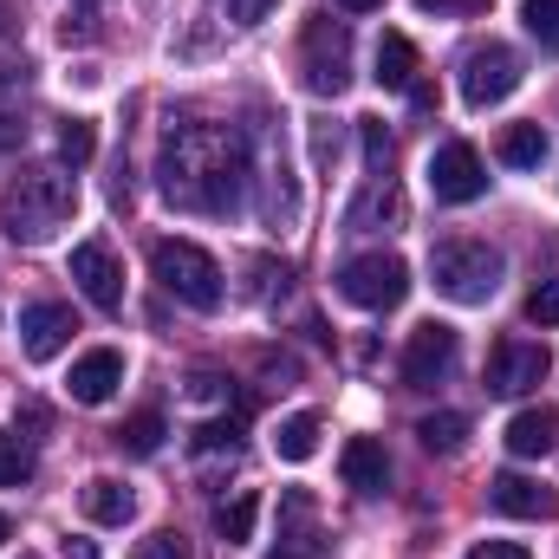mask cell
I'll list each match as a JSON object with an SVG mask.
<instances>
[{
    "label": "cell",
    "mask_w": 559,
    "mask_h": 559,
    "mask_svg": "<svg viewBox=\"0 0 559 559\" xmlns=\"http://www.w3.org/2000/svg\"><path fill=\"white\" fill-rule=\"evenodd\" d=\"M66 267H72L79 293H85L98 312H118V306H124V267H118V254H111L105 241H79Z\"/></svg>",
    "instance_id": "cell-12"
},
{
    "label": "cell",
    "mask_w": 559,
    "mask_h": 559,
    "mask_svg": "<svg viewBox=\"0 0 559 559\" xmlns=\"http://www.w3.org/2000/svg\"><path fill=\"white\" fill-rule=\"evenodd\" d=\"M299 72H306V92L319 98H338L352 85V26L345 20H306V39H299Z\"/></svg>",
    "instance_id": "cell-5"
},
{
    "label": "cell",
    "mask_w": 559,
    "mask_h": 559,
    "mask_svg": "<svg viewBox=\"0 0 559 559\" xmlns=\"http://www.w3.org/2000/svg\"><path fill=\"white\" fill-rule=\"evenodd\" d=\"M79 215V182L59 169V163H26L7 189H0V228L26 248L52 241L66 222Z\"/></svg>",
    "instance_id": "cell-2"
},
{
    "label": "cell",
    "mask_w": 559,
    "mask_h": 559,
    "mask_svg": "<svg viewBox=\"0 0 559 559\" xmlns=\"http://www.w3.org/2000/svg\"><path fill=\"white\" fill-rule=\"evenodd\" d=\"M488 189V163L475 156V143H442L429 156V195L436 202H475Z\"/></svg>",
    "instance_id": "cell-11"
},
{
    "label": "cell",
    "mask_w": 559,
    "mask_h": 559,
    "mask_svg": "<svg viewBox=\"0 0 559 559\" xmlns=\"http://www.w3.org/2000/svg\"><path fill=\"white\" fill-rule=\"evenodd\" d=\"M468 559H534V554H527V547H514V540H481Z\"/></svg>",
    "instance_id": "cell-35"
},
{
    "label": "cell",
    "mask_w": 559,
    "mask_h": 559,
    "mask_svg": "<svg viewBox=\"0 0 559 559\" xmlns=\"http://www.w3.org/2000/svg\"><path fill=\"white\" fill-rule=\"evenodd\" d=\"M495 0H417V13H442V20H462V13H488Z\"/></svg>",
    "instance_id": "cell-34"
},
{
    "label": "cell",
    "mask_w": 559,
    "mask_h": 559,
    "mask_svg": "<svg viewBox=\"0 0 559 559\" xmlns=\"http://www.w3.org/2000/svg\"><path fill=\"white\" fill-rule=\"evenodd\" d=\"M92 150H98V131H92L85 118H66V124H59V156H66L72 169L92 163Z\"/></svg>",
    "instance_id": "cell-29"
},
{
    "label": "cell",
    "mask_w": 559,
    "mask_h": 559,
    "mask_svg": "<svg viewBox=\"0 0 559 559\" xmlns=\"http://www.w3.org/2000/svg\"><path fill=\"white\" fill-rule=\"evenodd\" d=\"M527 319H534V325H559V280H547V286L527 293Z\"/></svg>",
    "instance_id": "cell-32"
},
{
    "label": "cell",
    "mask_w": 559,
    "mask_h": 559,
    "mask_svg": "<svg viewBox=\"0 0 559 559\" xmlns=\"http://www.w3.org/2000/svg\"><path fill=\"white\" fill-rule=\"evenodd\" d=\"M0 540H7V514H0Z\"/></svg>",
    "instance_id": "cell-39"
},
{
    "label": "cell",
    "mask_w": 559,
    "mask_h": 559,
    "mask_svg": "<svg viewBox=\"0 0 559 559\" xmlns=\"http://www.w3.org/2000/svg\"><path fill=\"white\" fill-rule=\"evenodd\" d=\"M358 138H365V169H371V176H391V156H397L391 131H384L378 118H365V124H358Z\"/></svg>",
    "instance_id": "cell-28"
},
{
    "label": "cell",
    "mask_w": 559,
    "mask_h": 559,
    "mask_svg": "<svg viewBox=\"0 0 559 559\" xmlns=\"http://www.w3.org/2000/svg\"><path fill=\"white\" fill-rule=\"evenodd\" d=\"M254 521H261V495H254V488H241L235 501H222V508H215V534H222V547L254 540Z\"/></svg>",
    "instance_id": "cell-21"
},
{
    "label": "cell",
    "mask_w": 559,
    "mask_h": 559,
    "mask_svg": "<svg viewBox=\"0 0 559 559\" xmlns=\"http://www.w3.org/2000/svg\"><path fill=\"white\" fill-rule=\"evenodd\" d=\"M495 156H501L508 169H540V163H547V131H540V124H508L501 143H495Z\"/></svg>",
    "instance_id": "cell-22"
},
{
    "label": "cell",
    "mask_w": 559,
    "mask_h": 559,
    "mask_svg": "<svg viewBox=\"0 0 559 559\" xmlns=\"http://www.w3.org/2000/svg\"><path fill=\"white\" fill-rule=\"evenodd\" d=\"M13 143H26V124L13 111H0V150H13Z\"/></svg>",
    "instance_id": "cell-36"
},
{
    "label": "cell",
    "mask_w": 559,
    "mask_h": 559,
    "mask_svg": "<svg viewBox=\"0 0 559 559\" xmlns=\"http://www.w3.org/2000/svg\"><path fill=\"white\" fill-rule=\"evenodd\" d=\"M131 559H189V540L176 534V527H156V534H143L138 554Z\"/></svg>",
    "instance_id": "cell-30"
},
{
    "label": "cell",
    "mask_w": 559,
    "mask_h": 559,
    "mask_svg": "<svg viewBox=\"0 0 559 559\" xmlns=\"http://www.w3.org/2000/svg\"><path fill=\"white\" fill-rule=\"evenodd\" d=\"M72 332H79V312H72L66 299H33V306H20V352H26L33 365L59 358V352L72 345Z\"/></svg>",
    "instance_id": "cell-10"
},
{
    "label": "cell",
    "mask_w": 559,
    "mask_h": 559,
    "mask_svg": "<svg viewBox=\"0 0 559 559\" xmlns=\"http://www.w3.org/2000/svg\"><path fill=\"white\" fill-rule=\"evenodd\" d=\"M345 228H352V235H365V228H404V195H397V182L378 176V182L345 209Z\"/></svg>",
    "instance_id": "cell-19"
},
{
    "label": "cell",
    "mask_w": 559,
    "mask_h": 559,
    "mask_svg": "<svg viewBox=\"0 0 559 559\" xmlns=\"http://www.w3.org/2000/svg\"><path fill=\"white\" fill-rule=\"evenodd\" d=\"M338 468H345V488L352 495H384V481H391V455H384L378 436H352L345 455H338Z\"/></svg>",
    "instance_id": "cell-16"
},
{
    "label": "cell",
    "mask_w": 559,
    "mask_h": 559,
    "mask_svg": "<svg viewBox=\"0 0 559 559\" xmlns=\"http://www.w3.org/2000/svg\"><path fill=\"white\" fill-rule=\"evenodd\" d=\"M274 449H280V462H312V455H319V417H312V411L280 417Z\"/></svg>",
    "instance_id": "cell-23"
},
{
    "label": "cell",
    "mask_w": 559,
    "mask_h": 559,
    "mask_svg": "<svg viewBox=\"0 0 559 559\" xmlns=\"http://www.w3.org/2000/svg\"><path fill=\"white\" fill-rule=\"evenodd\" d=\"M547 371H554V352H547V345H534V338H501V345L488 352V397H527V391L547 384Z\"/></svg>",
    "instance_id": "cell-8"
},
{
    "label": "cell",
    "mask_w": 559,
    "mask_h": 559,
    "mask_svg": "<svg viewBox=\"0 0 559 559\" xmlns=\"http://www.w3.org/2000/svg\"><path fill=\"white\" fill-rule=\"evenodd\" d=\"M338 7H352V13H371V7H378V0H338Z\"/></svg>",
    "instance_id": "cell-37"
},
{
    "label": "cell",
    "mask_w": 559,
    "mask_h": 559,
    "mask_svg": "<svg viewBox=\"0 0 559 559\" xmlns=\"http://www.w3.org/2000/svg\"><path fill=\"white\" fill-rule=\"evenodd\" d=\"M118 449H131V455H156V449H163V417H156V411L124 417V429H118Z\"/></svg>",
    "instance_id": "cell-27"
},
{
    "label": "cell",
    "mask_w": 559,
    "mask_h": 559,
    "mask_svg": "<svg viewBox=\"0 0 559 559\" xmlns=\"http://www.w3.org/2000/svg\"><path fill=\"white\" fill-rule=\"evenodd\" d=\"M222 7H228V20H235V26H261L280 0H222Z\"/></svg>",
    "instance_id": "cell-33"
},
{
    "label": "cell",
    "mask_w": 559,
    "mask_h": 559,
    "mask_svg": "<svg viewBox=\"0 0 559 559\" xmlns=\"http://www.w3.org/2000/svg\"><path fill=\"white\" fill-rule=\"evenodd\" d=\"M156 189L189 215H235L248 202V143L215 124H176L156 156Z\"/></svg>",
    "instance_id": "cell-1"
},
{
    "label": "cell",
    "mask_w": 559,
    "mask_h": 559,
    "mask_svg": "<svg viewBox=\"0 0 559 559\" xmlns=\"http://www.w3.org/2000/svg\"><path fill=\"white\" fill-rule=\"evenodd\" d=\"M286 521H280V540L267 559H319L325 547H332V534L319 527V514H312V495L306 488H286Z\"/></svg>",
    "instance_id": "cell-13"
},
{
    "label": "cell",
    "mask_w": 559,
    "mask_h": 559,
    "mask_svg": "<svg viewBox=\"0 0 559 559\" xmlns=\"http://www.w3.org/2000/svg\"><path fill=\"white\" fill-rule=\"evenodd\" d=\"M554 449H559V411L554 404H534V411H521V417L508 423V455L540 462V455H554Z\"/></svg>",
    "instance_id": "cell-18"
},
{
    "label": "cell",
    "mask_w": 559,
    "mask_h": 559,
    "mask_svg": "<svg viewBox=\"0 0 559 559\" xmlns=\"http://www.w3.org/2000/svg\"><path fill=\"white\" fill-rule=\"evenodd\" d=\"M338 293L352 299V306H365V312H391V306H404V293H411V267L397 261V254H352L345 267H338Z\"/></svg>",
    "instance_id": "cell-7"
},
{
    "label": "cell",
    "mask_w": 559,
    "mask_h": 559,
    "mask_svg": "<svg viewBox=\"0 0 559 559\" xmlns=\"http://www.w3.org/2000/svg\"><path fill=\"white\" fill-rule=\"evenodd\" d=\"M26 481H33V449L13 429H0V488H26Z\"/></svg>",
    "instance_id": "cell-26"
},
{
    "label": "cell",
    "mask_w": 559,
    "mask_h": 559,
    "mask_svg": "<svg viewBox=\"0 0 559 559\" xmlns=\"http://www.w3.org/2000/svg\"><path fill=\"white\" fill-rule=\"evenodd\" d=\"M521 79H527V66H521V52H514L508 39L468 46V59H462V98H468V111H488V105L514 98Z\"/></svg>",
    "instance_id": "cell-6"
},
{
    "label": "cell",
    "mask_w": 559,
    "mask_h": 559,
    "mask_svg": "<svg viewBox=\"0 0 559 559\" xmlns=\"http://www.w3.org/2000/svg\"><path fill=\"white\" fill-rule=\"evenodd\" d=\"M118 384H124V352H111V345L85 352V358L72 365V378H66L72 404H111V397H118Z\"/></svg>",
    "instance_id": "cell-15"
},
{
    "label": "cell",
    "mask_w": 559,
    "mask_h": 559,
    "mask_svg": "<svg viewBox=\"0 0 559 559\" xmlns=\"http://www.w3.org/2000/svg\"><path fill=\"white\" fill-rule=\"evenodd\" d=\"M455 352H462L455 325H442V319L417 325L411 345H404V384H411V391H436V384L455 371Z\"/></svg>",
    "instance_id": "cell-9"
},
{
    "label": "cell",
    "mask_w": 559,
    "mask_h": 559,
    "mask_svg": "<svg viewBox=\"0 0 559 559\" xmlns=\"http://www.w3.org/2000/svg\"><path fill=\"white\" fill-rule=\"evenodd\" d=\"M378 85L384 92H411L417 85V46L404 33H384L378 39Z\"/></svg>",
    "instance_id": "cell-20"
},
{
    "label": "cell",
    "mask_w": 559,
    "mask_h": 559,
    "mask_svg": "<svg viewBox=\"0 0 559 559\" xmlns=\"http://www.w3.org/2000/svg\"><path fill=\"white\" fill-rule=\"evenodd\" d=\"M79 508H85L92 527H124V521L138 514V495H131L118 475H92V481L79 488Z\"/></svg>",
    "instance_id": "cell-17"
},
{
    "label": "cell",
    "mask_w": 559,
    "mask_h": 559,
    "mask_svg": "<svg viewBox=\"0 0 559 559\" xmlns=\"http://www.w3.org/2000/svg\"><path fill=\"white\" fill-rule=\"evenodd\" d=\"M417 436H423L429 455H455V449L468 442V417H462V411H436V417L417 423Z\"/></svg>",
    "instance_id": "cell-24"
},
{
    "label": "cell",
    "mask_w": 559,
    "mask_h": 559,
    "mask_svg": "<svg viewBox=\"0 0 559 559\" xmlns=\"http://www.w3.org/2000/svg\"><path fill=\"white\" fill-rule=\"evenodd\" d=\"M501 274H508V261H501V248H488V241H436V254H429V280H436V293L442 299H455V306H488L495 293H501Z\"/></svg>",
    "instance_id": "cell-3"
},
{
    "label": "cell",
    "mask_w": 559,
    "mask_h": 559,
    "mask_svg": "<svg viewBox=\"0 0 559 559\" xmlns=\"http://www.w3.org/2000/svg\"><path fill=\"white\" fill-rule=\"evenodd\" d=\"M66 554H72V559H98L92 547H85V540H79V547H66Z\"/></svg>",
    "instance_id": "cell-38"
},
{
    "label": "cell",
    "mask_w": 559,
    "mask_h": 559,
    "mask_svg": "<svg viewBox=\"0 0 559 559\" xmlns=\"http://www.w3.org/2000/svg\"><path fill=\"white\" fill-rule=\"evenodd\" d=\"M150 274H156L163 293H176V299L195 306V312H215V306L228 299V280H222V267H215V254L195 248V241H176V235L150 248Z\"/></svg>",
    "instance_id": "cell-4"
},
{
    "label": "cell",
    "mask_w": 559,
    "mask_h": 559,
    "mask_svg": "<svg viewBox=\"0 0 559 559\" xmlns=\"http://www.w3.org/2000/svg\"><path fill=\"white\" fill-rule=\"evenodd\" d=\"M521 26L540 39V52L559 59V0H521Z\"/></svg>",
    "instance_id": "cell-25"
},
{
    "label": "cell",
    "mask_w": 559,
    "mask_h": 559,
    "mask_svg": "<svg viewBox=\"0 0 559 559\" xmlns=\"http://www.w3.org/2000/svg\"><path fill=\"white\" fill-rule=\"evenodd\" d=\"M488 501H495L508 521H554V514H559L554 488H547V481H534V475H514V468L488 481Z\"/></svg>",
    "instance_id": "cell-14"
},
{
    "label": "cell",
    "mask_w": 559,
    "mask_h": 559,
    "mask_svg": "<svg viewBox=\"0 0 559 559\" xmlns=\"http://www.w3.org/2000/svg\"><path fill=\"white\" fill-rule=\"evenodd\" d=\"M195 449H202V455H215V449H241V417L202 423V429H195Z\"/></svg>",
    "instance_id": "cell-31"
}]
</instances>
